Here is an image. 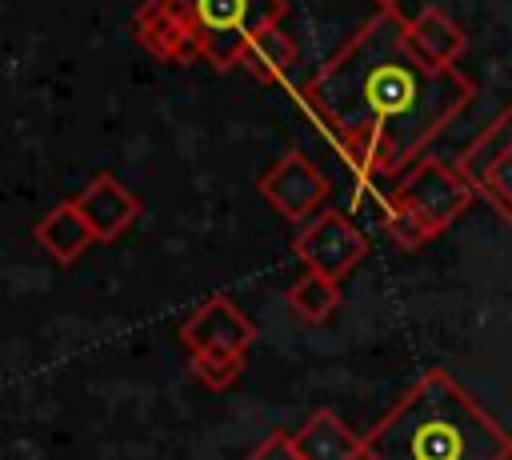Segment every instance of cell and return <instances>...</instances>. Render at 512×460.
I'll return each mask as SVG.
<instances>
[{
    "mask_svg": "<svg viewBox=\"0 0 512 460\" xmlns=\"http://www.w3.org/2000/svg\"><path fill=\"white\" fill-rule=\"evenodd\" d=\"M180 340L188 352H220V356H244L256 340V324L228 300V296H208L184 324Z\"/></svg>",
    "mask_w": 512,
    "mask_h": 460,
    "instance_id": "obj_9",
    "label": "cell"
},
{
    "mask_svg": "<svg viewBox=\"0 0 512 460\" xmlns=\"http://www.w3.org/2000/svg\"><path fill=\"white\" fill-rule=\"evenodd\" d=\"M36 240H40L44 252H48L52 260H60V264H72L88 244H96L88 220L80 216V208H76L72 200H64V204H56L52 212H44V220L36 224Z\"/></svg>",
    "mask_w": 512,
    "mask_h": 460,
    "instance_id": "obj_13",
    "label": "cell"
},
{
    "mask_svg": "<svg viewBox=\"0 0 512 460\" xmlns=\"http://www.w3.org/2000/svg\"><path fill=\"white\" fill-rule=\"evenodd\" d=\"M244 372V356H220V352H192V376L208 388H232Z\"/></svg>",
    "mask_w": 512,
    "mask_h": 460,
    "instance_id": "obj_17",
    "label": "cell"
},
{
    "mask_svg": "<svg viewBox=\"0 0 512 460\" xmlns=\"http://www.w3.org/2000/svg\"><path fill=\"white\" fill-rule=\"evenodd\" d=\"M240 64L256 76V80H280V76H288V68L296 64V44H292V36L276 24V28H268V32H260L248 48H244V56H240Z\"/></svg>",
    "mask_w": 512,
    "mask_h": 460,
    "instance_id": "obj_14",
    "label": "cell"
},
{
    "mask_svg": "<svg viewBox=\"0 0 512 460\" xmlns=\"http://www.w3.org/2000/svg\"><path fill=\"white\" fill-rule=\"evenodd\" d=\"M404 20L400 8L368 16L296 92L360 176H404L476 96L460 68L412 48Z\"/></svg>",
    "mask_w": 512,
    "mask_h": 460,
    "instance_id": "obj_1",
    "label": "cell"
},
{
    "mask_svg": "<svg viewBox=\"0 0 512 460\" xmlns=\"http://www.w3.org/2000/svg\"><path fill=\"white\" fill-rule=\"evenodd\" d=\"M204 48V60H212L216 68H232L240 64L244 48L276 28L288 12V0H184Z\"/></svg>",
    "mask_w": 512,
    "mask_h": 460,
    "instance_id": "obj_3",
    "label": "cell"
},
{
    "mask_svg": "<svg viewBox=\"0 0 512 460\" xmlns=\"http://www.w3.org/2000/svg\"><path fill=\"white\" fill-rule=\"evenodd\" d=\"M404 28H408L412 48H416L428 64H440V68H456V60H460L464 48H468L464 28H460L444 8H432V4L420 8L416 16H408Z\"/></svg>",
    "mask_w": 512,
    "mask_h": 460,
    "instance_id": "obj_12",
    "label": "cell"
},
{
    "mask_svg": "<svg viewBox=\"0 0 512 460\" xmlns=\"http://www.w3.org/2000/svg\"><path fill=\"white\" fill-rule=\"evenodd\" d=\"M132 32L160 60L188 64V60L204 56L196 24H192V12H188L184 0H144L136 8V16H132Z\"/></svg>",
    "mask_w": 512,
    "mask_h": 460,
    "instance_id": "obj_8",
    "label": "cell"
},
{
    "mask_svg": "<svg viewBox=\"0 0 512 460\" xmlns=\"http://www.w3.org/2000/svg\"><path fill=\"white\" fill-rule=\"evenodd\" d=\"M72 204L80 208V216L88 220V228H92V236L104 244V240H116L136 216H140V200L112 176V172H100V176H92L76 196H72Z\"/></svg>",
    "mask_w": 512,
    "mask_h": 460,
    "instance_id": "obj_10",
    "label": "cell"
},
{
    "mask_svg": "<svg viewBox=\"0 0 512 460\" xmlns=\"http://www.w3.org/2000/svg\"><path fill=\"white\" fill-rule=\"evenodd\" d=\"M380 8H400V0H376Z\"/></svg>",
    "mask_w": 512,
    "mask_h": 460,
    "instance_id": "obj_19",
    "label": "cell"
},
{
    "mask_svg": "<svg viewBox=\"0 0 512 460\" xmlns=\"http://www.w3.org/2000/svg\"><path fill=\"white\" fill-rule=\"evenodd\" d=\"M456 172L512 224V100L504 112L460 152Z\"/></svg>",
    "mask_w": 512,
    "mask_h": 460,
    "instance_id": "obj_5",
    "label": "cell"
},
{
    "mask_svg": "<svg viewBox=\"0 0 512 460\" xmlns=\"http://www.w3.org/2000/svg\"><path fill=\"white\" fill-rule=\"evenodd\" d=\"M248 460H300V452H296L292 432H272L264 444H256V452Z\"/></svg>",
    "mask_w": 512,
    "mask_h": 460,
    "instance_id": "obj_18",
    "label": "cell"
},
{
    "mask_svg": "<svg viewBox=\"0 0 512 460\" xmlns=\"http://www.w3.org/2000/svg\"><path fill=\"white\" fill-rule=\"evenodd\" d=\"M260 196L288 220H312L328 200V180L300 148H288L260 176Z\"/></svg>",
    "mask_w": 512,
    "mask_h": 460,
    "instance_id": "obj_7",
    "label": "cell"
},
{
    "mask_svg": "<svg viewBox=\"0 0 512 460\" xmlns=\"http://www.w3.org/2000/svg\"><path fill=\"white\" fill-rule=\"evenodd\" d=\"M296 256L308 264V272L320 276H348L364 256H368V240L364 232L336 208H320L296 236Z\"/></svg>",
    "mask_w": 512,
    "mask_h": 460,
    "instance_id": "obj_6",
    "label": "cell"
},
{
    "mask_svg": "<svg viewBox=\"0 0 512 460\" xmlns=\"http://www.w3.org/2000/svg\"><path fill=\"white\" fill-rule=\"evenodd\" d=\"M384 232H388V240H392L396 248H404V252H416V248H424V244L436 236L416 212H408L404 204H396V200H388V196H384Z\"/></svg>",
    "mask_w": 512,
    "mask_h": 460,
    "instance_id": "obj_16",
    "label": "cell"
},
{
    "mask_svg": "<svg viewBox=\"0 0 512 460\" xmlns=\"http://www.w3.org/2000/svg\"><path fill=\"white\" fill-rule=\"evenodd\" d=\"M288 304L296 308L300 320L320 324L340 308V280L320 276V272H304L292 288H288Z\"/></svg>",
    "mask_w": 512,
    "mask_h": 460,
    "instance_id": "obj_15",
    "label": "cell"
},
{
    "mask_svg": "<svg viewBox=\"0 0 512 460\" xmlns=\"http://www.w3.org/2000/svg\"><path fill=\"white\" fill-rule=\"evenodd\" d=\"M364 460H512V432L444 368H428L368 428Z\"/></svg>",
    "mask_w": 512,
    "mask_h": 460,
    "instance_id": "obj_2",
    "label": "cell"
},
{
    "mask_svg": "<svg viewBox=\"0 0 512 460\" xmlns=\"http://www.w3.org/2000/svg\"><path fill=\"white\" fill-rule=\"evenodd\" d=\"M472 196H476V188L456 172V164H444V160H436V156L416 160V164L392 184V192H388V200H396V204H404L408 212H416L436 236H440L452 220H460V216L468 212Z\"/></svg>",
    "mask_w": 512,
    "mask_h": 460,
    "instance_id": "obj_4",
    "label": "cell"
},
{
    "mask_svg": "<svg viewBox=\"0 0 512 460\" xmlns=\"http://www.w3.org/2000/svg\"><path fill=\"white\" fill-rule=\"evenodd\" d=\"M292 440L300 460H364V436H356L332 408H316Z\"/></svg>",
    "mask_w": 512,
    "mask_h": 460,
    "instance_id": "obj_11",
    "label": "cell"
}]
</instances>
